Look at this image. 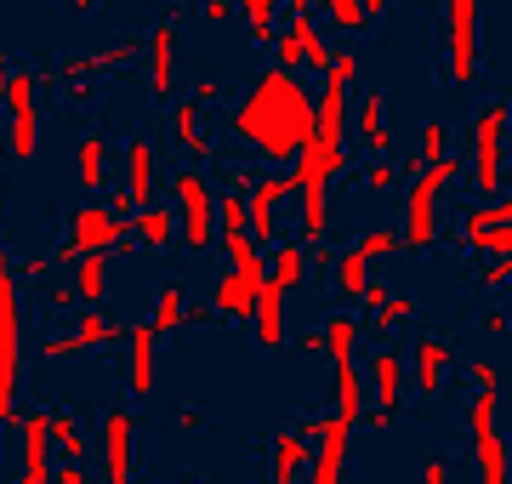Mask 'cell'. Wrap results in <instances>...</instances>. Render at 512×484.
Here are the masks:
<instances>
[{"label": "cell", "instance_id": "1", "mask_svg": "<svg viewBox=\"0 0 512 484\" xmlns=\"http://www.w3.org/2000/svg\"><path fill=\"white\" fill-rule=\"evenodd\" d=\"M313 126H319V103L308 97V86L291 69L256 75V86L239 97V109H234V137H245L274 166H285V160H296L308 149Z\"/></svg>", "mask_w": 512, "mask_h": 484}, {"label": "cell", "instance_id": "2", "mask_svg": "<svg viewBox=\"0 0 512 484\" xmlns=\"http://www.w3.org/2000/svg\"><path fill=\"white\" fill-rule=\"evenodd\" d=\"M18 365H23V314H18V274L0 245V422H23L18 416Z\"/></svg>", "mask_w": 512, "mask_h": 484}, {"label": "cell", "instance_id": "3", "mask_svg": "<svg viewBox=\"0 0 512 484\" xmlns=\"http://www.w3.org/2000/svg\"><path fill=\"white\" fill-rule=\"evenodd\" d=\"M456 154L450 160H439V166L416 171V183H410V200H404V245H416V251H427V245L439 240V194L444 183L456 177Z\"/></svg>", "mask_w": 512, "mask_h": 484}, {"label": "cell", "instance_id": "4", "mask_svg": "<svg viewBox=\"0 0 512 484\" xmlns=\"http://www.w3.org/2000/svg\"><path fill=\"white\" fill-rule=\"evenodd\" d=\"M302 439L313 445V462H308V484H342V467H348V439H353V422L342 416H308L302 422Z\"/></svg>", "mask_w": 512, "mask_h": 484}, {"label": "cell", "instance_id": "5", "mask_svg": "<svg viewBox=\"0 0 512 484\" xmlns=\"http://www.w3.org/2000/svg\"><path fill=\"white\" fill-rule=\"evenodd\" d=\"M444 63L450 80H478V0H444Z\"/></svg>", "mask_w": 512, "mask_h": 484}, {"label": "cell", "instance_id": "6", "mask_svg": "<svg viewBox=\"0 0 512 484\" xmlns=\"http://www.w3.org/2000/svg\"><path fill=\"white\" fill-rule=\"evenodd\" d=\"M495 388L473 393V410H467V428H473V450H478V484H507V439L495 428Z\"/></svg>", "mask_w": 512, "mask_h": 484}, {"label": "cell", "instance_id": "7", "mask_svg": "<svg viewBox=\"0 0 512 484\" xmlns=\"http://www.w3.org/2000/svg\"><path fill=\"white\" fill-rule=\"evenodd\" d=\"M171 194H177V211H183V245L188 251H205V245L217 240V194L205 188L200 171H177Z\"/></svg>", "mask_w": 512, "mask_h": 484}, {"label": "cell", "instance_id": "8", "mask_svg": "<svg viewBox=\"0 0 512 484\" xmlns=\"http://www.w3.org/2000/svg\"><path fill=\"white\" fill-rule=\"evenodd\" d=\"M501 131H507V103L495 97L478 109V131H473V188L484 200L501 194Z\"/></svg>", "mask_w": 512, "mask_h": 484}, {"label": "cell", "instance_id": "9", "mask_svg": "<svg viewBox=\"0 0 512 484\" xmlns=\"http://www.w3.org/2000/svg\"><path fill=\"white\" fill-rule=\"evenodd\" d=\"M131 228H137V223H120L109 205H80V211H74V223H69V245H74V257L114 251V245L131 240Z\"/></svg>", "mask_w": 512, "mask_h": 484}, {"label": "cell", "instance_id": "10", "mask_svg": "<svg viewBox=\"0 0 512 484\" xmlns=\"http://www.w3.org/2000/svg\"><path fill=\"white\" fill-rule=\"evenodd\" d=\"M296 171H274V177H256V188L245 194V205H251V240L256 245H274V228H279V205L296 194Z\"/></svg>", "mask_w": 512, "mask_h": 484}, {"label": "cell", "instance_id": "11", "mask_svg": "<svg viewBox=\"0 0 512 484\" xmlns=\"http://www.w3.org/2000/svg\"><path fill=\"white\" fill-rule=\"evenodd\" d=\"M6 143H12V160H29L40 143V120H35V80L12 75V92H6Z\"/></svg>", "mask_w": 512, "mask_h": 484}, {"label": "cell", "instance_id": "12", "mask_svg": "<svg viewBox=\"0 0 512 484\" xmlns=\"http://www.w3.org/2000/svg\"><path fill=\"white\" fill-rule=\"evenodd\" d=\"M131 450H137V422L126 405H109L103 416V473L109 484H131Z\"/></svg>", "mask_w": 512, "mask_h": 484}, {"label": "cell", "instance_id": "13", "mask_svg": "<svg viewBox=\"0 0 512 484\" xmlns=\"http://www.w3.org/2000/svg\"><path fill=\"white\" fill-rule=\"evenodd\" d=\"M126 336H131V331L109 325L103 314H86V319H80V331H69V336H46V342H40V359L52 365V359L86 354V348H103V342H126Z\"/></svg>", "mask_w": 512, "mask_h": 484}, {"label": "cell", "instance_id": "14", "mask_svg": "<svg viewBox=\"0 0 512 484\" xmlns=\"http://www.w3.org/2000/svg\"><path fill=\"white\" fill-rule=\"evenodd\" d=\"M154 342H160L154 325H131V336H126V388L137 393V399L154 393Z\"/></svg>", "mask_w": 512, "mask_h": 484}, {"label": "cell", "instance_id": "15", "mask_svg": "<svg viewBox=\"0 0 512 484\" xmlns=\"http://www.w3.org/2000/svg\"><path fill=\"white\" fill-rule=\"evenodd\" d=\"M171 52H177V29H171V23H154V35H148V92H154V97H171V92H177Z\"/></svg>", "mask_w": 512, "mask_h": 484}, {"label": "cell", "instance_id": "16", "mask_svg": "<svg viewBox=\"0 0 512 484\" xmlns=\"http://www.w3.org/2000/svg\"><path fill=\"white\" fill-rule=\"evenodd\" d=\"M251 325H256V348H268V354L285 348V291H279L274 280L256 291V319Z\"/></svg>", "mask_w": 512, "mask_h": 484}, {"label": "cell", "instance_id": "17", "mask_svg": "<svg viewBox=\"0 0 512 484\" xmlns=\"http://www.w3.org/2000/svg\"><path fill=\"white\" fill-rule=\"evenodd\" d=\"M370 393H376V410L404 405V354L399 348H382V354L370 359Z\"/></svg>", "mask_w": 512, "mask_h": 484}, {"label": "cell", "instance_id": "18", "mask_svg": "<svg viewBox=\"0 0 512 484\" xmlns=\"http://www.w3.org/2000/svg\"><path fill=\"white\" fill-rule=\"evenodd\" d=\"M313 46H319V29H313L308 6H296L291 23L279 29V46H274V52H279V69H296V63H302V57H308Z\"/></svg>", "mask_w": 512, "mask_h": 484}, {"label": "cell", "instance_id": "19", "mask_svg": "<svg viewBox=\"0 0 512 484\" xmlns=\"http://www.w3.org/2000/svg\"><path fill=\"white\" fill-rule=\"evenodd\" d=\"M444 371H450V342L421 336L416 342V388H421V399H433V393L444 388Z\"/></svg>", "mask_w": 512, "mask_h": 484}, {"label": "cell", "instance_id": "20", "mask_svg": "<svg viewBox=\"0 0 512 484\" xmlns=\"http://www.w3.org/2000/svg\"><path fill=\"white\" fill-rule=\"evenodd\" d=\"M256 291H262V285H251L245 274H234V268H228V274L217 280L211 308H217V314H228V319H256Z\"/></svg>", "mask_w": 512, "mask_h": 484}, {"label": "cell", "instance_id": "21", "mask_svg": "<svg viewBox=\"0 0 512 484\" xmlns=\"http://www.w3.org/2000/svg\"><path fill=\"white\" fill-rule=\"evenodd\" d=\"M313 462V445L302 433H274V467H268V484H296V473Z\"/></svg>", "mask_w": 512, "mask_h": 484}, {"label": "cell", "instance_id": "22", "mask_svg": "<svg viewBox=\"0 0 512 484\" xmlns=\"http://www.w3.org/2000/svg\"><path fill=\"white\" fill-rule=\"evenodd\" d=\"M137 63V35H126V40H114L109 52H92V57H69L57 75H103V69H131Z\"/></svg>", "mask_w": 512, "mask_h": 484}, {"label": "cell", "instance_id": "23", "mask_svg": "<svg viewBox=\"0 0 512 484\" xmlns=\"http://www.w3.org/2000/svg\"><path fill=\"white\" fill-rule=\"evenodd\" d=\"M126 194L137 205H148V194H154V143L148 137L126 143Z\"/></svg>", "mask_w": 512, "mask_h": 484}, {"label": "cell", "instance_id": "24", "mask_svg": "<svg viewBox=\"0 0 512 484\" xmlns=\"http://www.w3.org/2000/svg\"><path fill=\"white\" fill-rule=\"evenodd\" d=\"M353 126H359V137H365L370 154H393V131H387V120H382V92H365V97H359Z\"/></svg>", "mask_w": 512, "mask_h": 484}, {"label": "cell", "instance_id": "25", "mask_svg": "<svg viewBox=\"0 0 512 484\" xmlns=\"http://www.w3.org/2000/svg\"><path fill=\"white\" fill-rule=\"evenodd\" d=\"M171 137H177L194 160L211 154V137L200 131V103H194V97H177V103H171Z\"/></svg>", "mask_w": 512, "mask_h": 484}, {"label": "cell", "instance_id": "26", "mask_svg": "<svg viewBox=\"0 0 512 484\" xmlns=\"http://www.w3.org/2000/svg\"><path fill=\"white\" fill-rule=\"evenodd\" d=\"M336 416H342V422H353V428L365 422V376H359V365H353V359H342V365H336Z\"/></svg>", "mask_w": 512, "mask_h": 484}, {"label": "cell", "instance_id": "27", "mask_svg": "<svg viewBox=\"0 0 512 484\" xmlns=\"http://www.w3.org/2000/svg\"><path fill=\"white\" fill-rule=\"evenodd\" d=\"M74 291H80V308H97L103 302V291H109V257L103 251L74 262Z\"/></svg>", "mask_w": 512, "mask_h": 484}, {"label": "cell", "instance_id": "28", "mask_svg": "<svg viewBox=\"0 0 512 484\" xmlns=\"http://www.w3.org/2000/svg\"><path fill=\"white\" fill-rule=\"evenodd\" d=\"M325 228H330V194L325 183L302 188V245H325Z\"/></svg>", "mask_w": 512, "mask_h": 484}, {"label": "cell", "instance_id": "29", "mask_svg": "<svg viewBox=\"0 0 512 484\" xmlns=\"http://www.w3.org/2000/svg\"><path fill=\"white\" fill-rule=\"evenodd\" d=\"M222 251L234 257V274H245L251 285H268V262H262V245H256L251 234H228Z\"/></svg>", "mask_w": 512, "mask_h": 484}, {"label": "cell", "instance_id": "30", "mask_svg": "<svg viewBox=\"0 0 512 484\" xmlns=\"http://www.w3.org/2000/svg\"><path fill=\"white\" fill-rule=\"evenodd\" d=\"M302 274H308V245H302V240L274 245V274H268V280H274L279 291H296V285H302Z\"/></svg>", "mask_w": 512, "mask_h": 484}, {"label": "cell", "instance_id": "31", "mask_svg": "<svg viewBox=\"0 0 512 484\" xmlns=\"http://www.w3.org/2000/svg\"><path fill=\"white\" fill-rule=\"evenodd\" d=\"M365 285H370V257L359 245H348V251L336 257V291H342V297H365Z\"/></svg>", "mask_w": 512, "mask_h": 484}, {"label": "cell", "instance_id": "32", "mask_svg": "<svg viewBox=\"0 0 512 484\" xmlns=\"http://www.w3.org/2000/svg\"><path fill=\"white\" fill-rule=\"evenodd\" d=\"M171 234H177V217H171V211H160V205H143V217H137V240H143L148 251H165V245H171Z\"/></svg>", "mask_w": 512, "mask_h": 484}, {"label": "cell", "instance_id": "33", "mask_svg": "<svg viewBox=\"0 0 512 484\" xmlns=\"http://www.w3.org/2000/svg\"><path fill=\"white\" fill-rule=\"evenodd\" d=\"M353 342H359V319H353V314H336V319L325 325V359H330V365L353 359Z\"/></svg>", "mask_w": 512, "mask_h": 484}, {"label": "cell", "instance_id": "34", "mask_svg": "<svg viewBox=\"0 0 512 484\" xmlns=\"http://www.w3.org/2000/svg\"><path fill=\"white\" fill-rule=\"evenodd\" d=\"M74 160H80V188H86V194H97V188L109 183V166H103V160H109V154H103V137H86Z\"/></svg>", "mask_w": 512, "mask_h": 484}, {"label": "cell", "instance_id": "35", "mask_svg": "<svg viewBox=\"0 0 512 484\" xmlns=\"http://www.w3.org/2000/svg\"><path fill=\"white\" fill-rule=\"evenodd\" d=\"M188 319V308H183V285H160V297H154V319H148V325H154V331H177V325H183Z\"/></svg>", "mask_w": 512, "mask_h": 484}, {"label": "cell", "instance_id": "36", "mask_svg": "<svg viewBox=\"0 0 512 484\" xmlns=\"http://www.w3.org/2000/svg\"><path fill=\"white\" fill-rule=\"evenodd\" d=\"M439 160H450V126L444 120H427L421 126V149H416V171L439 166Z\"/></svg>", "mask_w": 512, "mask_h": 484}, {"label": "cell", "instance_id": "37", "mask_svg": "<svg viewBox=\"0 0 512 484\" xmlns=\"http://www.w3.org/2000/svg\"><path fill=\"white\" fill-rule=\"evenodd\" d=\"M52 445L63 450V462H86V439H80V422L69 410H52Z\"/></svg>", "mask_w": 512, "mask_h": 484}, {"label": "cell", "instance_id": "38", "mask_svg": "<svg viewBox=\"0 0 512 484\" xmlns=\"http://www.w3.org/2000/svg\"><path fill=\"white\" fill-rule=\"evenodd\" d=\"M239 12H245V23H251L256 40H274V0H234Z\"/></svg>", "mask_w": 512, "mask_h": 484}, {"label": "cell", "instance_id": "39", "mask_svg": "<svg viewBox=\"0 0 512 484\" xmlns=\"http://www.w3.org/2000/svg\"><path fill=\"white\" fill-rule=\"evenodd\" d=\"M399 245H404V234H393V228H376V234H365V240H359V251L376 262V257H393Z\"/></svg>", "mask_w": 512, "mask_h": 484}, {"label": "cell", "instance_id": "40", "mask_svg": "<svg viewBox=\"0 0 512 484\" xmlns=\"http://www.w3.org/2000/svg\"><path fill=\"white\" fill-rule=\"evenodd\" d=\"M410 314H416V302L410 297H387L382 308H376V331H393V325H404Z\"/></svg>", "mask_w": 512, "mask_h": 484}, {"label": "cell", "instance_id": "41", "mask_svg": "<svg viewBox=\"0 0 512 484\" xmlns=\"http://www.w3.org/2000/svg\"><path fill=\"white\" fill-rule=\"evenodd\" d=\"M325 12L342 23V29H359V23H365V0H325Z\"/></svg>", "mask_w": 512, "mask_h": 484}, {"label": "cell", "instance_id": "42", "mask_svg": "<svg viewBox=\"0 0 512 484\" xmlns=\"http://www.w3.org/2000/svg\"><path fill=\"white\" fill-rule=\"evenodd\" d=\"M501 280H512V257H495V262H484V274H478V285H484V291H495Z\"/></svg>", "mask_w": 512, "mask_h": 484}, {"label": "cell", "instance_id": "43", "mask_svg": "<svg viewBox=\"0 0 512 484\" xmlns=\"http://www.w3.org/2000/svg\"><path fill=\"white\" fill-rule=\"evenodd\" d=\"M421 484H450V462L444 456H427L421 462Z\"/></svg>", "mask_w": 512, "mask_h": 484}, {"label": "cell", "instance_id": "44", "mask_svg": "<svg viewBox=\"0 0 512 484\" xmlns=\"http://www.w3.org/2000/svg\"><path fill=\"white\" fill-rule=\"evenodd\" d=\"M46 308H57V314H63V308H80V291H74V280H69V285H52Z\"/></svg>", "mask_w": 512, "mask_h": 484}, {"label": "cell", "instance_id": "45", "mask_svg": "<svg viewBox=\"0 0 512 484\" xmlns=\"http://www.w3.org/2000/svg\"><path fill=\"white\" fill-rule=\"evenodd\" d=\"M188 97H194V103H200V109H205V103H217V97H222V86H217V80H211V75H200V80H194V92H188Z\"/></svg>", "mask_w": 512, "mask_h": 484}, {"label": "cell", "instance_id": "46", "mask_svg": "<svg viewBox=\"0 0 512 484\" xmlns=\"http://www.w3.org/2000/svg\"><path fill=\"white\" fill-rule=\"evenodd\" d=\"M52 484H92V479H86V462H63L52 473Z\"/></svg>", "mask_w": 512, "mask_h": 484}, {"label": "cell", "instance_id": "47", "mask_svg": "<svg viewBox=\"0 0 512 484\" xmlns=\"http://www.w3.org/2000/svg\"><path fill=\"white\" fill-rule=\"evenodd\" d=\"M473 382L478 388H501V371H495L490 359H473Z\"/></svg>", "mask_w": 512, "mask_h": 484}, {"label": "cell", "instance_id": "48", "mask_svg": "<svg viewBox=\"0 0 512 484\" xmlns=\"http://www.w3.org/2000/svg\"><path fill=\"white\" fill-rule=\"evenodd\" d=\"M365 183L376 188V194H382V188H393V183H399V171H393V166H370V171H365Z\"/></svg>", "mask_w": 512, "mask_h": 484}, {"label": "cell", "instance_id": "49", "mask_svg": "<svg viewBox=\"0 0 512 484\" xmlns=\"http://www.w3.org/2000/svg\"><path fill=\"white\" fill-rule=\"evenodd\" d=\"M296 354H325V331H302L296 336Z\"/></svg>", "mask_w": 512, "mask_h": 484}, {"label": "cell", "instance_id": "50", "mask_svg": "<svg viewBox=\"0 0 512 484\" xmlns=\"http://www.w3.org/2000/svg\"><path fill=\"white\" fill-rule=\"evenodd\" d=\"M365 428L370 433H387V428H393V410H365Z\"/></svg>", "mask_w": 512, "mask_h": 484}, {"label": "cell", "instance_id": "51", "mask_svg": "<svg viewBox=\"0 0 512 484\" xmlns=\"http://www.w3.org/2000/svg\"><path fill=\"white\" fill-rule=\"evenodd\" d=\"M382 302H387V285L370 280V285H365V308H382Z\"/></svg>", "mask_w": 512, "mask_h": 484}, {"label": "cell", "instance_id": "52", "mask_svg": "<svg viewBox=\"0 0 512 484\" xmlns=\"http://www.w3.org/2000/svg\"><path fill=\"white\" fill-rule=\"evenodd\" d=\"M205 18L222 23V18H228V0H205Z\"/></svg>", "mask_w": 512, "mask_h": 484}, {"label": "cell", "instance_id": "53", "mask_svg": "<svg viewBox=\"0 0 512 484\" xmlns=\"http://www.w3.org/2000/svg\"><path fill=\"white\" fill-rule=\"evenodd\" d=\"M6 92H12V69H6V57H0V103H6Z\"/></svg>", "mask_w": 512, "mask_h": 484}, {"label": "cell", "instance_id": "54", "mask_svg": "<svg viewBox=\"0 0 512 484\" xmlns=\"http://www.w3.org/2000/svg\"><path fill=\"white\" fill-rule=\"evenodd\" d=\"M387 0H365V18H376V12H382Z\"/></svg>", "mask_w": 512, "mask_h": 484}, {"label": "cell", "instance_id": "55", "mask_svg": "<svg viewBox=\"0 0 512 484\" xmlns=\"http://www.w3.org/2000/svg\"><path fill=\"white\" fill-rule=\"evenodd\" d=\"M69 6H74V12H92L97 0H69Z\"/></svg>", "mask_w": 512, "mask_h": 484}, {"label": "cell", "instance_id": "56", "mask_svg": "<svg viewBox=\"0 0 512 484\" xmlns=\"http://www.w3.org/2000/svg\"><path fill=\"white\" fill-rule=\"evenodd\" d=\"M296 6H308V12H313V6H325V0H296Z\"/></svg>", "mask_w": 512, "mask_h": 484}, {"label": "cell", "instance_id": "57", "mask_svg": "<svg viewBox=\"0 0 512 484\" xmlns=\"http://www.w3.org/2000/svg\"><path fill=\"white\" fill-rule=\"evenodd\" d=\"M507 131H512V103H507Z\"/></svg>", "mask_w": 512, "mask_h": 484}]
</instances>
